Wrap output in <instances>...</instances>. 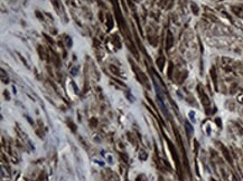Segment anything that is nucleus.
Wrapping results in <instances>:
<instances>
[{
	"mask_svg": "<svg viewBox=\"0 0 243 181\" xmlns=\"http://www.w3.org/2000/svg\"><path fill=\"white\" fill-rule=\"evenodd\" d=\"M164 64H165V58L161 56V57H159L157 59V65L159 66L160 69H162V68H164Z\"/></svg>",
	"mask_w": 243,
	"mask_h": 181,
	"instance_id": "20e7f679",
	"label": "nucleus"
},
{
	"mask_svg": "<svg viewBox=\"0 0 243 181\" xmlns=\"http://www.w3.org/2000/svg\"><path fill=\"white\" fill-rule=\"evenodd\" d=\"M113 27V19L111 17V15H108V28L111 29Z\"/></svg>",
	"mask_w": 243,
	"mask_h": 181,
	"instance_id": "39448f33",
	"label": "nucleus"
},
{
	"mask_svg": "<svg viewBox=\"0 0 243 181\" xmlns=\"http://www.w3.org/2000/svg\"><path fill=\"white\" fill-rule=\"evenodd\" d=\"M200 93V96H202V102H203V104L204 105H206V106H208L209 105V101H208V97H207L206 95H205L203 92H199Z\"/></svg>",
	"mask_w": 243,
	"mask_h": 181,
	"instance_id": "7ed1b4c3",
	"label": "nucleus"
},
{
	"mask_svg": "<svg viewBox=\"0 0 243 181\" xmlns=\"http://www.w3.org/2000/svg\"><path fill=\"white\" fill-rule=\"evenodd\" d=\"M211 75H212V77H213L214 83L216 84V73H215V68H212V69H211Z\"/></svg>",
	"mask_w": 243,
	"mask_h": 181,
	"instance_id": "423d86ee",
	"label": "nucleus"
},
{
	"mask_svg": "<svg viewBox=\"0 0 243 181\" xmlns=\"http://www.w3.org/2000/svg\"><path fill=\"white\" fill-rule=\"evenodd\" d=\"M66 42H67V46L68 47H72V39H71L70 37L66 38Z\"/></svg>",
	"mask_w": 243,
	"mask_h": 181,
	"instance_id": "9d476101",
	"label": "nucleus"
},
{
	"mask_svg": "<svg viewBox=\"0 0 243 181\" xmlns=\"http://www.w3.org/2000/svg\"><path fill=\"white\" fill-rule=\"evenodd\" d=\"M139 158L141 159V160H146V158H147V154L145 153V152H141V153L139 154Z\"/></svg>",
	"mask_w": 243,
	"mask_h": 181,
	"instance_id": "1a4fd4ad",
	"label": "nucleus"
},
{
	"mask_svg": "<svg viewBox=\"0 0 243 181\" xmlns=\"http://www.w3.org/2000/svg\"><path fill=\"white\" fill-rule=\"evenodd\" d=\"M185 127H186V132H187V135L188 136H192V134H193L194 130H193V126H192L191 124H189L188 122L185 123Z\"/></svg>",
	"mask_w": 243,
	"mask_h": 181,
	"instance_id": "f03ea898",
	"label": "nucleus"
},
{
	"mask_svg": "<svg viewBox=\"0 0 243 181\" xmlns=\"http://www.w3.org/2000/svg\"><path fill=\"white\" fill-rule=\"evenodd\" d=\"M171 72H173V64H169V68H168V76L171 77Z\"/></svg>",
	"mask_w": 243,
	"mask_h": 181,
	"instance_id": "6e6552de",
	"label": "nucleus"
},
{
	"mask_svg": "<svg viewBox=\"0 0 243 181\" xmlns=\"http://www.w3.org/2000/svg\"><path fill=\"white\" fill-rule=\"evenodd\" d=\"M174 45V37H173V34L171 31H167V37H166V48L169 49L171 48Z\"/></svg>",
	"mask_w": 243,
	"mask_h": 181,
	"instance_id": "f257e3e1",
	"label": "nucleus"
},
{
	"mask_svg": "<svg viewBox=\"0 0 243 181\" xmlns=\"http://www.w3.org/2000/svg\"><path fill=\"white\" fill-rule=\"evenodd\" d=\"M76 72H77V68H73L72 71H71V74H72L73 76H75V75H76V74H77Z\"/></svg>",
	"mask_w": 243,
	"mask_h": 181,
	"instance_id": "9b49d317",
	"label": "nucleus"
},
{
	"mask_svg": "<svg viewBox=\"0 0 243 181\" xmlns=\"http://www.w3.org/2000/svg\"><path fill=\"white\" fill-rule=\"evenodd\" d=\"M192 9H193V12L195 13V15H197V13H198V8H197V6H196L195 3H192Z\"/></svg>",
	"mask_w": 243,
	"mask_h": 181,
	"instance_id": "0eeeda50",
	"label": "nucleus"
},
{
	"mask_svg": "<svg viewBox=\"0 0 243 181\" xmlns=\"http://www.w3.org/2000/svg\"><path fill=\"white\" fill-rule=\"evenodd\" d=\"M5 96H7V100H9V94H8L7 92H6V93H5Z\"/></svg>",
	"mask_w": 243,
	"mask_h": 181,
	"instance_id": "f8f14e48",
	"label": "nucleus"
}]
</instances>
